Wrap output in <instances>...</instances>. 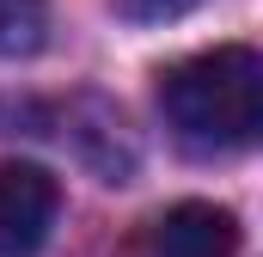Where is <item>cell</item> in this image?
<instances>
[{
	"mask_svg": "<svg viewBox=\"0 0 263 257\" xmlns=\"http://www.w3.org/2000/svg\"><path fill=\"white\" fill-rule=\"evenodd\" d=\"M159 111L196 153H245L263 128V62L245 43L202 49L159 74Z\"/></svg>",
	"mask_w": 263,
	"mask_h": 257,
	"instance_id": "1",
	"label": "cell"
},
{
	"mask_svg": "<svg viewBox=\"0 0 263 257\" xmlns=\"http://www.w3.org/2000/svg\"><path fill=\"white\" fill-rule=\"evenodd\" d=\"M49 37V0H0V62L37 56Z\"/></svg>",
	"mask_w": 263,
	"mask_h": 257,
	"instance_id": "4",
	"label": "cell"
},
{
	"mask_svg": "<svg viewBox=\"0 0 263 257\" xmlns=\"http://www.w3.org/2000/svg\"><path fill=\"white\" fill-rule=\"evenodd\" d=\"M239 251V221L233 208L214 202H178L153 221L147 257H233Z\"/></svg>",
	"mask_w": 263,
	"mask_h": 257,
	"instance_id": "3",
	"label": "cell"
},
{
	"mask_svg": "<svg viewBox=\"0 0 263 257\" xmlns=\"http://www.w3.org/2000/svg\"><path fill=\"white\" fill-rule=\"evenodd\" d=\"M62 214V184L31 166V159H6L0 166V257H37L43 239L55 233Z\"/></svg>",
	"mask_w": 263,
	"mask_h": 257,
	"instance_id": "2",
	"label": "cell"
},
{
	"mask_svg": "<svg viewBox=\"0 0 263 257\" xmlns=\"http://www.w3.org/2000/svg\"><path fill=\"white\" fill-rule=\"evenodd\" d=\"M129 19H141V25H165V19H184V12H196L202 0H117Z\"/></svg>",
	"mask_w": 263,
	"mask_h": 257,
	"instance_id": "5",
	"label": "cell"
}]
</instances>
